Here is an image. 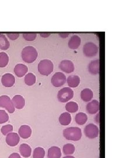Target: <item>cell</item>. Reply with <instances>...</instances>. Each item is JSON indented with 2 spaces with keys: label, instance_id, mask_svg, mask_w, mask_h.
Listing matches in <instances>:
<instances>
[{
  "label": "cell",
  "instance_id": "10",
  "mask_svg": "<svg viewBox=\"0 0 140 158\" xmlns=\"http://www.w3.org/2000/svg\"><path fill=\"white\" fill-rule=\"evenodd\" d=\"M1 83L6 87H11L15 83V78L13 74L7 73L2 76Z\"/></svg>",
  "mask_w": 140,
  "mask_h": 158
},
{
  "label": "cell",
  "instance_id": "30",
  "mask_svg": "<svg viewBox=\"0 0 140 158\" xmlns=\"http://www.w3.org/2000/svg\"><path fill=\"white\" fill-rule=\"evenodd\" d=\"M8 120V114L4 110H0V124L6 123Z\"/></svg>",
  "mask_w": 140,
  "mask_h": 158
},
{
  "label": "cell",
  "instance_id": "6",
  "mask_svg": "<svg viewBox=\"0 0 140 158\" xmlns=\"http://www.w3.org/2000/svg\"><path fill=\"white\" fill-rule=\"evenodd\" d=\"M0 107L4 108L10 114L15 112V107L11 98L8 96L3 95L0 97Z\"/></svg>",
  "mask_w": 140,
  "mask_h": 158
},
{
  "label": "cell",
  "instance_id": "14",
  "mask_svg": "<svg viewBox=\"0 0 140 158\" xmlns=\"http://www.w3.org/2000/svg\"><path fill=\"white\" fill-rule=\"evenodd\" d=\"M32 132V131L31 128L26 125H22L18 130L19 136H20L23 139H28L30 137Z\"/></svg>",
  "mask_w": 140,
  "mask_h": 158
},
{
  "label": "cell",
  "instance_id": "2",
  "mask_svg": "<svg viewBox=\"0 0 140 158\" xmlns=\"http://www.w3.org/2000/svg\"><path fill=\"white\" fill-rule=\"evenodd\" d=\"M63 136L68 141H78L82 137V131L78 127H70L64 130Z\"/></svg>",
  "mask_w": 140,
  "mask_h": 158
},
{
  "label": "cell",
  "instance_id": "20",
  "mask_svg": "<svg viewBox=\"0 0 140 158\" xmlns=\"http://www.w3.org/2000/svg\"><path fill=\"white\" fill-rule=\"evenodd\" d=\"M72 120L71 115L70 113L66 112L62 113L59 117L58 121L60 124L63 126H67L71 123Z\"/></svg>",
  "mask_w": 140,
  "mask_h": 158
},
{
  "label": "cell",
  "instance_id": "1",
  "mask_svg": "<svg viewBox=\"0 0 140 158\" xmlns=\"http://www.w3.org/2000/svg\"><path fill=\"white\" fill-rule=\"evenodd\" d=\"M21 56L23 60L25 62L32 63L37 59L38 53L35 48L31 46H28L23 49Z\"/></svg>",
  "mask_w": 140,
  "mask_h": 158
},
{
  "label": "cell",
  "instance_id": "23",
  "mask_svg": "<svg viewBox=\"0 0 140 158\" xmlns=\"http://www.w3.org/2000/svg\"><path fill=\"white\" fill-rule=\"evenodd\" d=\"M10 43L6 35L4 34H0V49L6 51L10 48Z\"/></svg>",
  "mask_w": 140,
  "mask_h": 158
},
{
  "label": "cell",
  "instance_id": "15",
  "mask_svg": "<svg viewBox=\"0 0 140 158\" xmlns=\"http://www.w3.org/2000/svg\"><path fill=\"white\" fill-rule=\"evenodd\" d=\"M81 38L77 35H74L71 37L70 40L68 41V47L73 50L77 49L81 45Z\"/></svg>",
  "mask_w": 140,
  "mask_h": 158
},
{
  "label": "cell",
  "instance_id": "3",
  "mask_svg": "<svg viewBox=\"0 0 140 158\" xmlns=\"http://www.w3.org/2000/svg\"><path fill=\"white\" fill-rule=\"evenodd\" d=\"M53 63L49 59H44L40 62L38 64V71L43 76H47L53 71Z\"/></svg>",
  "mask_w": 140,
  "mask_h": 158
},
{
  "label": "cell",
  "instance_id": "9",
  "mask_svg": "<svg viewBox=\"0 0 140 158\" xmlns=\"http://www.w3.org/2000/svg\"><path fill=\"white\" fill-rule=\"evenodd\" d=\"M59 69L66 73H71L74 71L75 67L72 61L70 60H63L59 64Z\"/></svg>",
  "mask_w": 140,
  "mask_h": 158
},
{
  "label": "cell",
  "instance_id": "38",
  "mask_svg": "<svg viewBox=\"0 0 140 158\" xmlns=\"http://www.w3.org/2000/svg\"><path fill=\"white\" fill-rule=\"evenodd\" d=\"M63 158H75V157H74L73 156H71V155H70V156H65V157H64Z\"/></svg>",
  "mask_w": 140,
  "mask_h": 158
},
{
  "label": "cell",
  "instance_id": "12",
  "mask_svg": "<svg viewBox=\"0 0 140 158\" xmlns=\"http://www.w3.org/2000/svg\"><path fill=\"white\" fill-rule=\"evenodd\" d=\"M88 69L90 73L92 75L99 74L100 72V60L97 59L95 60H92L89 63Z\"/></svg>",
  "mask_w": 140,
  "mask_h": 158
},
{
  "label": "cell",
  "instance_id": "19",
  "mask_svg": "<svg viewBox=\"0 0 140 158\" xmlns=\"http://www.w3.org/2000/svg\"><path fill=\"white\" fill-rule=\"evenodd\" d=\"M62 156V151L60 148L53 146L50 148L48 150V158H60Z\"/></svg>",
  "mask_w": 140,
  "mask_h": 158
},
{
  "label": "cell",
  "instance_id": "8",
  "mask_svg": "<svg viewBox=\"0 0 140 158\" xmlns=\"http://www.w3.org/2000/svg\"><path fill=\"white\" fill-rule=\"evenodd\" d=\"M84 134L90 139H94L99 136V130L98 127L94 124L86 125L84 128Z\"/></svg>",
  "mask_w": 140,
  "mask_h": 158
},
{
  "label": "cell",
  "instance_id": "32",
  "mask_svg": "<svg viewBox=\"0 0 140 158\" xmlns=\"http://www.w3.org/2000/svg\"><path fill=\"white\" fill-rule=\"evenodd\" d=\"M23 38L27 41H34L36 38L37 34L36 33L32 34H23L22 35Z\"/></svg>",
  "mask_w": 140,
  "mask_h": 158
},
{
  "label": "cell",
  "instance_id": "7",
  "mask_svg": "<svg viewBox=\"0 0 140 158\" xmlns=\"http://www.w3.org/2000/svg\"><path fill=\"white\" fill-rule=\"evenodd\" d=\"M66 76L62 72H56L51 79V83L55 87H60L65 85L66 82Z\"/></svg>",
  "mask_w": 140,
  "mask_h": 158
},
{
  "label": "cell",
  "instance_id": "27",
  "mask_svg": "<svg viewBox=\"0 0 140 158\" xmlns=\"http://www.w3.org/2000/svg\"><path fill=\"white\" fill-rule=\"evenodd\" d=\"M9 63V56L4 52H0V68L6 67Z\"/></svg>",
  "mask_w": 140,
  "mask_h": 158
},
{
  "label": "cell",
  "instance_id": "31",
  "mask_svg": "<svg viewBox=\"0 0 140 158\" xmlns=\"http://www.w3.org/2000/svg\"><path fill=\"white\" fill-rule=\"evenodd\" d=\"M12 131H13V127L12 125L10 124L6 125L5 126H3L1 129V131L4 135H6L9 133H11Z\"/></svg>",
  "mask_w": 140,
  "mask_h": 158
},
{
  "label": "cell",
  "instance_id": "25",
  "mask_svg": "<svg viewBox=\"0 0 140 158\" xmlns=\"http://www.w3.org/2000/svg\"><path fill=\"white\" fill-rule=\"evenodd\" d=\"M66 110L68 113H76L78 110V104L76 102H68L66 105Z\"/></svg>",
  "mask_w": 140,
  "mask_h": 158
},
{
  "label": "cell",
  "instance_id": "22",
  "mask_svg": "<svg viewBox=\"0 0 140 158\" xmlns=\"http://www.w3.org/2000/svg\"><path fill=\"white\" fill-rule=\"evenodd\" d=\"M19 151L21 155L24 158H29L32 153V149L26 143L22 144L19 147Z\"/></svg>",
  "mask_w": 140,
  "mask_h": 158
},
{
  "label": "cell",
  "instance_id": "28",
  "mask_svg": "<svg viewBox=\"0 0 140 158\" xmlns=\"http://www.w3.org/2000/svg\"><path fill=\"white\" fill-rule=\"evenodd\" d=\"M75 151V147L71 143H67L63 147V152L64 155L70 156L73 155Z\"/></svg>",
  "mask_w": 140,
  "mask_h": 158
},
{
  "label": "cell",
  "instance_id": "34",
  "mask_svg": "<svg viewBox=\"0 0 140 158\" xmlns=\"http://www.w3.org/2000/svg\"><path fill=\"white\" fill-rule=\"evenodd\" d=\"M8 158H22L21 156L17 153H13L9 156Z\"/></svg>",
  "mask_w": 140,
  "mask_h": 158
},
{
  "label": "cell",
  "instance_id": "17",
  "mask_svg": "<svg viewBox=\"0 0 140 158\" xmlns=\"http://www.w3.org/2000/svg\"><path fill=\"white\" fill-rule=\"evenodd\" d=\"M15 108L18 110H21L25 106V100L21 95H15L12 100Z\"/></svg>",
  "mask_w": 140,
  "mask_h": 158
},
{
  "label": "cell",
  "instance_id": "33",
  "mask_svg": "<svg viewBox=\"0 0 140 158\" xmlns=\"http://www.w3.org/2000/svg\"><path fill=\"white\" fill-rule=\"evenodd\" d=\"M6 36L10 40H17L19 37V34H6Z\"/></svg>",
  "mask_w": 140,
  "mask_h": 158
},
{
  "label": "cell",
  "instance_id": "36",
  "mask_svg": "<svg viewBox=\"0 0 140 158\" xmlns=\"http://www.w3.org/2000/svg\"><path fill=\"white\" fill-rule=\"evenodd\" d=\"M59 36L62 38H67L69 36V34L64 33V34H59Z\"/></svg>",
  "mask_w": 140,
  "mask_h": 158
},
{
  "label": "cell",
  "instance_id": "13",
  "mask_svg": "<svg viewBox=\"0 0 140 158\" xmlns=\"http://www.w3.org/2000/svg\"><path fill=\"white\" fill-rule=\"evenodd\" d=\"M86 109L87 112L90 114H95L99 110V102L96 100H94L88 103Z\"/></svg>",
  "mask_w": 140,
  "mask_h": 158
},
{
  "label": "cell",
  "instance_id": "26",
  "mask_svg": "<svg viewBox=\"0 0 140 158\" xmlns=\"http://www.w3.org/2000/svg\"><path fill=\"white\" fill-rule=\"evenodd\" d=\"M36 77L32 73H29L25 77V83L29 86H32L34 85L36 83Z\"/></svg>",
  "mask_w": 140,
  "mask_h": 158
},
{
  "label": "cell",
  "instance_id": "29",
  "mask_svg": "<svg viewBox=\"0 0 140 158\" xmlns=\"http://www.w3.org/2000/svg\"><path fill=\"white\" fill-rule=\"evenodd\" d=\"M45 149L41 147L34 149L33 153V158H44L45 156Z\"/></svg>",
  "mask_w": 140,
  "mask_h": 158
},
{
  "label": "cell",
  "instance_id": "5",
  "mask_svg": "<svg viewBox=\"0 0 140 158\" xmlns=\"http://www.w3.org/2000/svg\"><path fill=\"white\" fill-rule=\"evenodd\" d=\"M99 52V48L93 42H87L84 46L83 52L85 56L91 57L95 56Z\"/></svg>",
  "mask_w": 140,
  "mask_h": 158
},
{
  "label": "cell",
  "instance_id": "16",
  "mask_svg": "<svg viewBox=\"0 0 140 158\" xmlns=\"http://www.w3.org/2000/svg\"><path fill=\"white\" fill-rule=\"evenodd\" d=\"M14 73L18 77H22L28 71V68L26 65L23 64H17L14 69Z\"/></svg>",
  "mask_w": 140,
  "mask_h": 158
},
{
  "label": "cell",
  "instance_id": "18",
  "mask_svg": "<svg viewBox=\"0 0 140 158\" xmlns=\"http://www.w3.org/2000/svg\"><path fill=\"white\" fill-rule=\"evenodd\" d=\"M66 81L70 88H75L80 84L81 79L77 75H71L68 76Z\"/></svg>",
  "mask_w": 140,
  "mask_h": 158
},
{
  "label": "cell",
  "instance_id": "11",
  "mask_svg": "<svg viewBox=\"0 0 140 158\" xmlns=\"http://www.w3.org/2000/svg\"><path fill=\"white\" fill-rule=\"evenodd\" d=\"M6 143L11 147H15L20 141V137L17 133H9L6 135Z\"/></svg>",
  "mask_w": 140,
  "mask_h": 158
},
{
  "label": "cell",
  "instance_id": "21",
  "mask_svg": "<svg viewBox=\"0 0 140 158\" xmlns=\"http://www.w3.org/2000/svg\"><path fill=\"white\" fill-rule=\"evenodd\" d=\"M94 97V93L90 89H85L81 92V98L84 102H90Z\"/></svg>",
  "mask_w": 140,
  "mask_h": 158
},
{
  "label": "cell",
  "instance_id": "24",
  "mask_svg": "<svg viewBox=\"0 0 140 158\" xmlns=\"http://www.w3.org/2000/svg\"><path fill=\"white\" fill-rule=\"evenodd\" d=\"M75 122L77 124L83 125L88 121V117L86 114L84 113H79L75 115Z\"/></svg>",
  "mask_w": 140,
  "mask_h": 158
},
{
  "label": "cell",
  "instance_id": "4",
  "mask_svg": "<svg viewBox=\"0 0 140 158\" xmlns=\"http://www.w3.org/2000/svg\"><path fill=\"white\" fill-rule=\"evenodd\" d=\"M74 97V91L70 87H64L58 91L57 94L58 100L60 102H67Z\"/></svg>",
  "mask_w": 140,
  "mask_h": 158
},
{
  "label": "cell",
  "instance_id": "35",
  "mask_svg": "<svg viewBox=\"0 0 140 158\" xmlns=\"http://www.w3.org/2000/svg\"><path fill=\"white\" fill-rule=\"evenodd\" d=\"M50 33H40V35L42 38H48L50 36Z\"/></svg>",
  "mask_w": 140,
  "mask_h": 158
},
{
  "label": "cell",
  "instance_id": "37",
  "mask_svg": "<svg viewBox=\"0 0 140 158\" xmlns=\"http://www.w3.org/2000/svg\"><path fill=\"white\" fill-rule=\"evenodd\" d=\"M95 121L98 124H99V113L96 115Z\"/></svg>",
  "mask_w": 140,
  "mask_h": 158
}]
</instances>
